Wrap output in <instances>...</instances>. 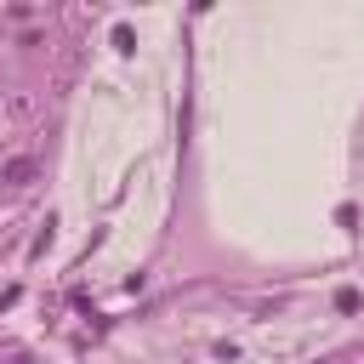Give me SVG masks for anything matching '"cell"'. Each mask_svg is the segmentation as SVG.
I'll return each instance as SVG.
<instances>
[{
    "mask_svg": "<svg viewBox=\"0 0 364 364\" xmlns=\"http://www.w3.org/2000/svg\"><path fill=\"white\" fill-rule=\"evenodd\" d=\"M29 176H34V159H12V165H6V182H12V188H23Z\"/></svg>",
    "mask_w": 364,
    "mask_h": 364,
    "instance_id": "1",
    "label": "cell"
}]
</instances>
